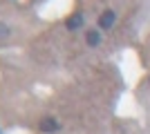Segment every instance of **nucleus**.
<instances>
[{"label": "nucleus", "mask_w": 150, "mask_h": 134, "mask_svg": "<svg viewBox=\"0 0 150 134\" xmlns=\"http://www.w3.org/2000/svg\"><path fill=\"white\" fill-rule=\"evenodd\" d=\"M38 128H40V132L52 134V132H56V130H58V121H56V119H43Z\"/></svg>", "instance_id": "2"}, {"label": "nucleus", "mask_w": 150, "mask_h": 134, "mask_svg": "<svg viewBox=\"0 0 150 134\" xmlns=\"http://www.w3.org/2000/svg\"><path fill=\"white\" fill-rule=\"evenodd\" d=\"M83 25V13H72L67 18V22H65V27H67L69 32H74V29H79V27Z\"/></svg>", "instance_id": "3"}, {"label": "nucleus", "mask_w": 150, "mask_h": 134, "mask_svg": "<svg viewBox=\"0 0 150 134\" xmlns=\"http://www.w3.org/2000/svg\"><path fill=\"white\" fill-rule=\"evenodd\" d=\"M114 20H117V13H114V11H105L99 18V27H101V29H110V27L114 25Z\"/></svg>", "instance_id": "1"}, {"label": "nucleus", "mask_w": 150, "mask_h": 134, "mask_svg": "<svg viewBox=\"0 0 150 134\" xmlns=\"http://www.w3.org/2000/svg\"><path fill=\"white\" fill-rule=\"evenodd\" d=\"M7 38H9V27L0 22V43H5Z\"/></svg>", "instance_id": "5"}, {"label": "nucleus", "mask_w": 150, "mask_h": 134, "mask_svg": "<svg viewBox=\"0 0 150 134\" xmlns=\"http://www.w3.org/2000/svg\"><path fill=\"white\" fill-rule=\"evenodd\" d=\"M85 40H88L90 47H96V45L101 43V34L96 32V29H90V32L85 34Z\"/></svg>", "instance_id": "4"}]
</instances>
